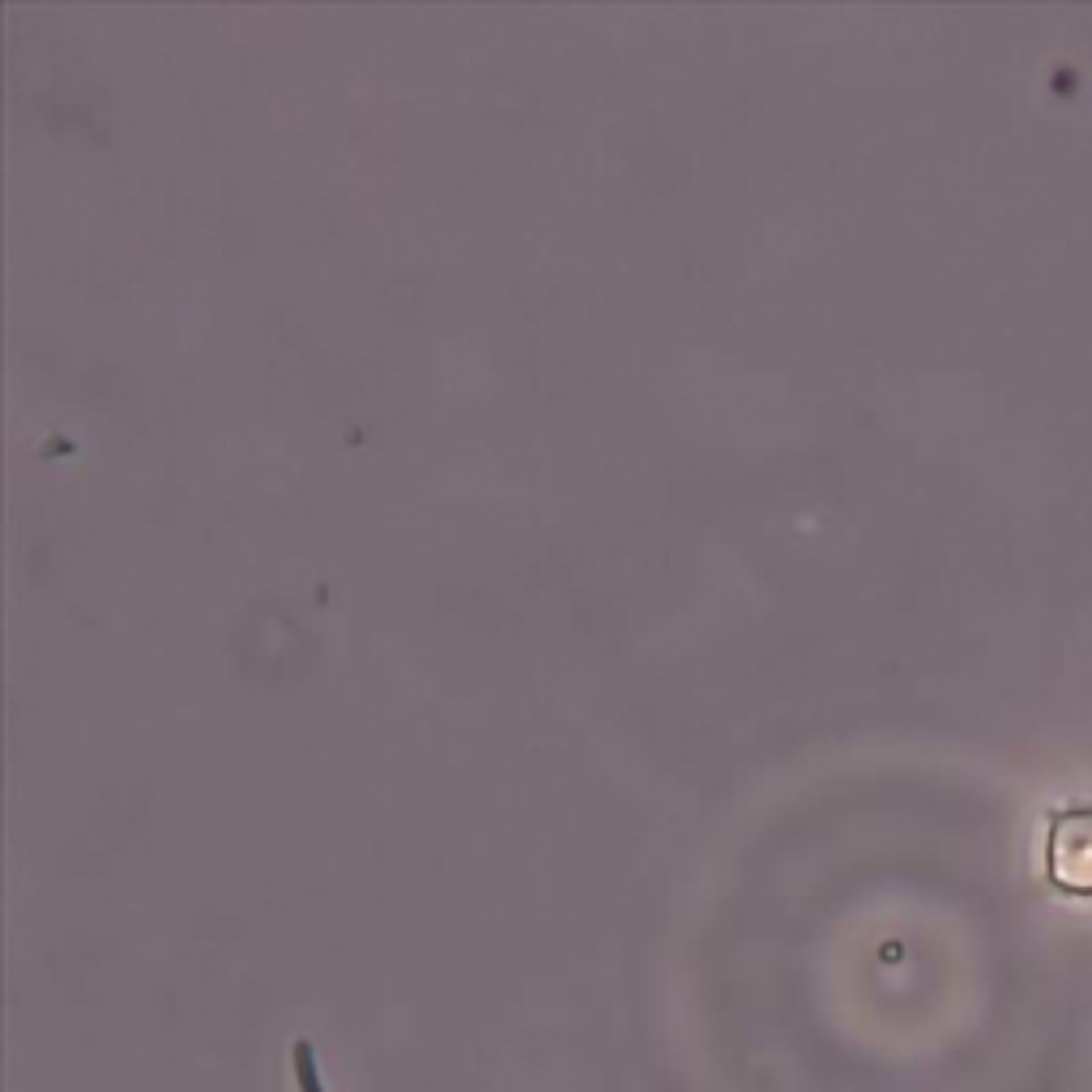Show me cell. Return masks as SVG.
Masks as SVG:
<instances>
[{
  "mask_svg": "<svg viewBox=\"0 0 1092 1092\" xmlns=\"http://www.w3.org/2000/svg\"><path fill=\"white\" fill-rule=\"evenodd\" d=\"M1050 875L1071 896H1092V807H1067L1050 823Z\"/></svg>",
  "mask_w": 1092,
  "mask_h": 1092,
  "instance_id": "1",
  "label": "cell"
},
{
  "mask_svg": "<svg viewBox=\"0 0 1092 1092\" xmlns=\"http://www.w3.org/2000/svg\"><path fill=\"white\" fill-rule=\"evenodd\" d=\"M295 1079H299L303 1092H320V1075H316L312 1042H295Z\"/></svg>",
  "mask_w": 1092,
  "mask_h": 1092,
  "instance_id": "2",
  "label": "cell"
}]
</instances>
